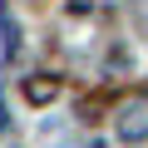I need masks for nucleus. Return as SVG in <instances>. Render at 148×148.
<instances>
[{
  "instance_id": "1",
  "label": "nucleus",
  "mask_w": 148,
  "mask_h": 148,
  "mask_svg": "<svg viewBox=\"0 0 148 148\" xmlns=\"http://www.w3.org/2000/svg\"><path fill=\"white\" fill-rule=\"evenodd\" d=\"M119 133H123L128 143H143V138H148V114H143V109L123 114V119H119Z\"/></svg>"
},
{
  "instance_id": "2",
  "label": "nucleus",
  "mask_w": 148,
  "mask_h": 148,
  "mask_svg": "<svg viewBox=\"0 0 148 148\" xmlns=\"http://www.w3.org/2000/svg\"><path fill=\"white\" fill-rule=\"evenodd\" d=\"M25 94H30L35 104H49V99H54V79H49V84H45V79H30V84H25Z\"/></svg>"
}]
</instances>
